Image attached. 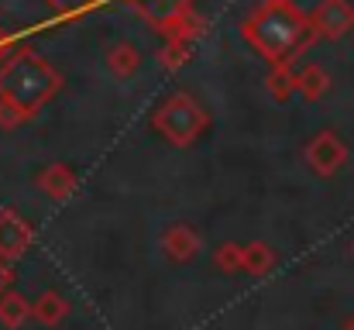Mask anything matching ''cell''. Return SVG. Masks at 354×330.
Segmentation results:
<instances>
[{
  "mask_svg": "<svg viewBox=\"0 0 354 330\" xmlns=\"http://www.w3.org/2000/svg\"><path fill=\"white\" fill-rule=\"evenodd\" d=\"M62 313H66V303L59 296H41V303H38V317L41 320H59Z\"/></svg>",
  "mask_w": 354,
  "mask_h": 330,
  "instance_id": "cell-14",
  "label": "cell"
},
{
  "mask_svg": "<svg viewBox=\"0 0 354 330\" xmlns=\"http://www.w3.org/2000/svg\"><path fill=\"white\" fill-rule=\"evenodd\" d=\"M217 265L227 268V272H237V268H241V248H237V244H221V251H217Z\"/></svg>",
  "mask_w": 354,
  "mask_h": 330,
  "instance_id": "cell-15",
  "label": "cell"
},
{
  "mask_svg": "<svg viewBox=\"0 0 354 330\" xmlns=\"http://www.w3.org/2000/svg\"><path fill=\"white\" fill-rule=\"evenodd\" d=\"M306 165L317 172V176H334L344 162H348V145L341 141V134L337 131H317L313 138H310V145H306Z\"/></svg>",
  "mask_w": 354,
  "mask_h": 330,
  "instance_id": "cell-4",
  "label": "cell"
},
{
  "mask_svg": "<svg viewBox=\"0 0 354 330\" xmlns=\"http://www.w3.org/2000/svg\"><path fill=\"white\" fill-rule=\"evenodd\" d=\"M186 59H189V55H186V45H183V38H176V42H172V45H165V52H162V62H165V69H179Z\"/></svg>",
  "mask_w": 354,
  "mask_h": 330,
  "instance_id": "cell-13",
  "label": "cell"
},
{
  "mask_svg": "<svg viewBox=\"0 0 354 330\" xmlns=\"http://www.w3.org/2000/svg\"><path fill=\"white\" fill-rule=\"evenodd\" d=\"M327 86H330V76H327V69H320V66H303V69L296 73V93H303L306 100L324 97Z\"/></svg>",
  "mask_w": 354,
  "mask_h": 330,
  "instance_id": "cell-10",
  "label": "cell"
},
{
  "mask_svg": "<svg viewBox=\"0 0 354 330\" xmlns=\"http://www.w3.org/2000/svg\"><path fill=\"white\" fill-rule=\"evenodd\" d=\"M310 28H313V35L330 38V42H337V38L351 35V28H354V0H320V3H317V10H313V17H310Z\"/></svg>",
  "mask_w": 354,
  "mask_h": 330,
  "instance_id": "cell-5",
  "label": "cell"
},
{
  "mask_svg": "<svg viewBox=\"0 0 354 330\" xmlns=\"http://www.w3.org/2000/svg\"><path fill=\"white\" fill-rule=\"evenodd\" d=\"M265 90L272 93V100H289L296 93V69L292 66H272L265 76Z\"/></svg>",
  "mask_w": 354,
  "mask_h": 330,
  "instance_id": "cell-11",
  "label": "cell"
},
{
  "mask_svg": "<svg viewBox=\"0 0 354 330\" xmlns=\"http://www.w3.org/2000/svg\"><path fill=\"white\" fill-rule=\"evenodd\" d=\"M248 45L272 66H292V59L317 38L310 17L292 0H261L241 24Z\"/></svg>",
  "mask_w": 354,
  "mask_h": 330,
  "instance_id": "cell-1",
  "label": "cell"
},
{
  "mask_svg": "<svg viewBox=\"0 0 354 330\" xmlns=\"http://www.w3.org/2000/svg\"><path fill=\"white\" fill-rule=\"evenodd\" d=\"M104 62H107V69H111L118 80H131V76L141 69V52H138L131 42H114V45L107 48Z\"/></svg>",
  "mask_w": 354,
  "mask_h": 330,
  "instance_id": "cell-9",
  "label": "cell"
},
{
  "mask_svg": "<svg viewBox=\"0 0 354 330\" xmlns=\"http://www.w3.org/2000/svg\"><path fill=\"white\" fill-rule=\"evenodd\" d=\"M162 248H165L169 258L189 262V258L200 251V234H196V227H189V223H169L165 234H162Z\"/></svg>",
  "mask_w": 354,
  "mask_h": 330,
  "instance_id": "cell-7",
  "label": "cell"
},
{
  "mask_svg": "<svg viewBox=\"0 0 354 330\" xmlns=\"http://www.w3.org/2000/svg\"><path fill=\"white\" fill-rule=\"evenodd\" d=\"M272 262H275V255H272L268 244H248V248H241V268H248V272H254V275L268 272Z\"/></svg>",
  "mask_w": 354,
  "mask_h": 330,
  "instance_id": "cell-12",
  "label": "cell"
},
{
  "mask_svg": "<svg viewBox=\"0 0 354 330\" xmlns=\"http://www.w3.org/2000/svg\"><path fill=\"white\" fill-rule=\"evenodd\" d=\"M21 120H24V117H21L17 110L10 107L7 100H0V127H17Z\"/></svg>",
  "mask_w": 354,
  "mask_h": 330,
  "instance_id": "cell-16",
  "label": "cell"
},
{
  "mask_svg": "<svg viewBox=\"0 0 354 330\" xmlns=\"http://www.w3.org/2000/svg\"><path fill=\"white\" fill-rule=\"evenodd\" d=\"M62 86V76L52 62L35 52H17L0 66V100H7L24 120L35 117Z\"/></svg>",
  "mask_w": 354,
  "mask_h": 330,
  "instance_id": "cell-2",
  "label": "cell"
},
{
  "mask_svg": "<svg viewBox=\"0 0 354 330\" xmlns=\"http://www.w3.org/2000/svg\"><path fill=\"white\" fill-rule=\"evenodd\" d=\"M28 244H31V227L14 210H3L0 214V258H17L24 255Z\"/></svg>",
  "mask_w": 354,
  "mask_h": 330,
  "instance_id": "cell-6",
  "label": "cell"
},
{
  "mask_svg": "<svg viewBox=\"0 0 354 330\" xmlns=\"http://www.w3.org/2000/svg\"><path fill=\"white\" fill-rule=\"evenodd\" d=\"M351 251H354V237H351Z\"/></svg>",
  "mask_w": 354,
  "mask_h": 330,
  "instance_id": "cell-20",
  "label": "cell"
},
{
  "mask_svg": "<svg viewBox=\"0 0 354 330\" xmlns=\"http://www.w3.org/2000/svg\"><path fill=\"white\" fill-rule=\"evenodd\" d=\"M348 330H354V320H351V324H348Z\"/></svg>",
  "mask_w": 354,
  "mask_h": 330,
  "instance_id": "cell-19",
  "label": "cell"
},
{
  "mask_svg": "<svg viewBox=\"0 0 354 330\" xmlns=\"http://www.w3.org/2000/svg\"><path fill=\"white\" fill-rule=\"evenodd\" d=\"M76 172H73V165H66V162H52V165H45V172L38 176V186L52 196V200H66V196H73L76 193Z\"/></svg>",
  "mask_w": 354,
  "mask_h": 330,
  "instance_id": "cell-8",
  "label": "cell"
},
{
  "mask_svg": "<svg viewBox=\"0 0 354 330\" xmlns=\"http://www.w3.org/2000/svg\"><path fill=\"white\" fill-rule=\"evenodd\" d=\"M151 127L169 141V145H193L207 127H210V113L200 107V100H193L189 93H172L169 100H162V107L151 113Z\"/></svg>",
  "mask_w": 354,
  "mask_h": 330,
  "instance_id": "cell-3",
  "label": "cell"
},
{
  "mask_svg": "<svg viewBox=\"0 0 354 330\" xmlns=\"http://www.w3.org/2000/svg\"><path fill=\"white\" fill-rule=\"evenodd\" d=\"M3 317H7V320H21V317H24V306H21L17 296H7V300H3Z\"/></svg>",
  "mask_w": 354,
  "mask_h": 330,
  "instance_id": "cell-17",
  "label": "cell"
},
{
  "mask_svg": "<svg viewBox=\"0 0 354 330\" xmlns=\"http://www.w3.org/2000/svg\"><path fill=\"white\" fill-rule=\"evenodd\" d=\"M7 282V268H3V262H0V286Z\"/></svg>",
  "mask_w": 354,
  "mask_h": 330,
  "instance_id": "cell-18",
  "label": "cell"
}]
</instances>
